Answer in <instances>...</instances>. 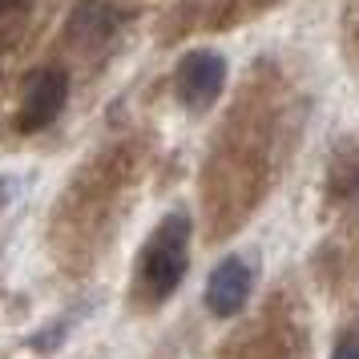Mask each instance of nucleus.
<instances>
[{"instance_id": "5", "label": "nucleus", "mask_w": 359, "mask_h": 359, "mask_svg": "<svg viewBox=\"0 0 359 359\" xmlns=\"http://www.w3.org/2000/svg\"><path fill=\"white\" fill-rule=\"evenodd\" d=\"M331 359H359V335H343Z\"/></svg>"}, {"instance_id": "3", "label": "nucleus", "mask_w": 359, "mask_h": 359, "mask_svg": "<svg viewBox=\"0 0 359 359\" xmlns=\"http://www.w3.org/2000/svg\"><path fill=\"white\" fill-rule=\"evenodd\" d=\"M65 93H69V77L61 69H41L25 81V105L17 114V130L20 133H36L53 126L57 114L65 109Z\"/></svg>"}, {"instance_id": "2", "label": "nucleus", "mask_w": 359, "mask_h": 359, "mask_svg": "<svg viewBox=\"0 0 359 359\" xmlns=\"http://www.w3.org/2000/svg\"><path fill=\"white\" fill-rule=\"evenodd\" d=\"M174 85H178L182 101L190 105V109H210L218 93H222V85H226V61L218 57V53H186L178 61V73H174Z\"/></svg>"}, {"instance_id": "1", "label": "nucleus", "mask_w": 359, "mask_h": 359, "mask_svg": "<svg viewBox=\"0 0 359 359\" xmlns=\"http://www.w3.org/2000/svg\"><path fill=\"white\" fill-rule=\"evenodd\" d=\"M190 266V218L186 214H170L165 222H158V230L149 234L146 250H142V266L137 278L154 303H162L182 287Z\"/></svg>"}, {"instance_id": "4", "label": "nucleus", "mask_w": 359, "mask_h": 359, "mask_svg": "<svg viewBox=\"0 0 359 359\" xmlns=\"http://www.w3.org/2000/svg\"><path fill=\"white\" fill-rule=\"evenodd\" d=\"M250 283H255L250 278V262L238 259V255L222 259L210 271V278H206V311L218 315V319L238 315L246 307V299H250Z\"/></svg>"}, {"instance_id": "6", "label": "nucleus", "mask_w": 359, "mask_h": 359, "mask_svg": "<svg viewBox=\"0 0 359 359\" xmlns=\"http://www.w3.org/2000/svg\"><path fill=\"white\" fill-rule=\"evenodd\" d=\"M25 4H29V0H0V13H17Z\"/></svg>"}]
</instances>
